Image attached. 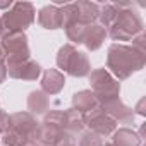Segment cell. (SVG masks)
I'll return each mask as SVG.
<instances>
[{
	"label": "cell",
	"mask_w": 146,
	"mask_h": 146,
	"mask_svg": "<svg viewBox=\"0 0 146 146\" xmlns=\"http://www.w3.org/2000/svg\"><path fill=\"white\" fill-rule=\"evenodd\" d=\"M146 64V55H141L129 45L113 43L107 52V67L110 69V74L120 81L131 78L134 72L141 70Z\"/></svg>",
	"instance_id": "cell-1"
},
{
	"label": "cell",
	"mask_w": 146,
	"mask_h": 146,
	"mask_svg": "<svg viewBox=\"0 0 146 146\" xmlns=\"http://www.w3.org/2000/svg\"><path fill=\"white\" fill-rule=\"evenodd\" d=\"M119 5H120L119 16L112 23V26L107 28V36H110L113 41H129L143 33L144 24L139 12L132 9V4H119Z\"/></svg>",
	"instance_id": "cell-2"
},
{
	"label": "cell",
	"mask_w": 146,
	"mask_h": 146,
	"mask_svg": "<svg viewBox=\"0 0 146 146\" xmlns=\"http://www.w3.org/2000/svg\"><path fill=\"white\" fill-rule=\"evenodd\" d=\"M36 11L31 2H16L12 4V9H9L2 17H0V24L5 33H14V31H24L35 23Z\"/></svg>",
	"instance_id": "cell-3"
},
{
	"label": "cell",
	"mask_w": 146,
	"mask_h": 146,
	"mask_svg": "<svg viewBox=\"0 0 146 146\" xmlns=\"http://www.w3.org/2000/svg\"><path fill=\"white\" fill-rule=\"evenodd\" d=\"M62 110H50L45 113L43 122H40V132H38V143L41 146H58L65 139L72 137L67 134L62 127Z\"/></svg>",
	"instance_id": "cell-4"
},
{
	"label": "cell",
	"mask_w": 146,
	"mask_h": 146,
	"mask_svg": "<svg viewBox=\"0 0 146 146\" xmlns=\"http://www.w3.org/2000/svg\"><path fill=\"white\" fill-rule=\"evenodd\" d=\"M0 48H2V52L5 55V65L21 64V62L29 60V57H31L28 36L24 31L5 33L0 38Z\"/></svg>",
	"instance_id": "cell-5"
},
{
	"label": "cell",
	"mask_w": 146,
	"mask_h": 146,
	"mask_svg": "<svg viewBox=\"0 0 146 146\" xmlns=\"http://www.w3.org/2000/svg\"><path fill=\"white\" fill-rule=\"evenodd\" d=\"M90 84H91V91L96 96L98 103L110 100V98H117L120 93V83L110 74L107 69H95L90 72Z\"/></svg>",
	"instance_id": "cell-6"
},
{
	"label": "cell",
	"mask_w": 146,
	"mask_h": 146,
	"mask_svg": "<svg viewBox=\"0 0 146 146\" xmlns=\"http://www.w3.org/2000/svg\"><path fill=\"white\" fill-rule=\"evenodd\" d=\"M9 129H14L16 132H19L26 141L38 143L40 122L29 112H16V113H12L11 120H9Z\"/></svg>",
	"instance_id": "cell-7"
},
{
	"label": "cell",
	"mask_w": 146,
	"mask_h": 146,
	"mask_svg": "<svg viewBox=\"0 0 146 146\" xmlns=\"http://www.w3.org/2000/svg\"><path fill=\"white\" fill-rule=\"evenodd\" d=\"M98 107H100V110H103L108 117H112L119 124H134V117H136L134 110L129 108L127 105H124L119 96L105 100V102H100Z\"/></svg>",
	"instance_id": "cell-8"
},
{
	"label": "cell",
	"mask_w": 146,
	"mask_h": 146,
	"mask_svg": "<svg viewBox=\"0 0 146 146\" xmlns=\"http://www.w3.org/2000/svg\"><path fill=\"white\" fill-rule=\"evenodd\" d=\"M86 125L90 127L91 132L98 134L100 137L102 136H110L117 129V122L112 117H108L103 110H100V107H96L95 110L86 113Z\"/></svg>",
	"instance_id": "cell-9"
},
{
	"label": "cell",
	"mask_w": 146,
	"mask_h": 146,
	"mask_svg": "<svg viewBox=\"0 0 146 146\" xmlns=\"http://www.w3.org/2000/svg\"><path fill=\"white\" fill-rule=\"evenodd\" d=\"M7 74L14 79H23V81H36L41 74V65L35 60H26L21 64H12L7 65Z\"/></svg>",
	"instance_id": "cell-10"
},
{
	"label": "cell",
	"mask_w": 146,
	"mask_h": 146,
	"mask_svg": "<svg viewBox=\"0 0 146 146\" xmlns=\"http://www.w3.org/2000/svg\"><path fill=\"white\" fill-rule=\"evenodd\" d=\"M65 72L72 78H84V76H90L91 72V64H90V58L84 52H74L67 64V69Z\"/></svg>",
	"instance_id": "cell-11"
},
{
	"label": "cell",
	"mask_w": 146,
	"mask_h": 146,
	"mask_svg": "<svg viewBox=\"0 0 146 146\" xmlns=\"http://www.w3.org/2000/svg\"><path fill=\"white\" fill-rule=\"evenodd\" d=\"M40 84H41V91L45 95H57V93H60L64 90L65 78L57 69H46L43 72V78H41Z\"/></svg>",
	"instance_id": "cell-12"
},
{
	"label": "cell",
	"mask_w": 146,
	"mask_h": 146,
	"mask_svg": "<svg viewBox=\"0 0 146 146\" xmlns=\"http://www.w3.org/2000/svg\"><path fill=\"white\" fill-rule=\"evenodd\" d=\"M86 125V115L74 110V108H69L64 112V117H62V127L67 134L74 136L78 132H83Z\"/></svg>",
	"instance_id": "cell-13"
},
{
	"label": "cell",
	"mask_w": 146,
	"mask_h": 146,
	"mask_svg": "<svg viewBox=\"0 0 146 146\" xmlns=\"http://www.w3.org/2000/svg\"><path fill=\"white\" fill-rule=\"evenodd\" d=\"M96 107H98V100L91 90H81V91L74 93V96H72V108L84 113V115L90 113L91 110H95Z\"/></svg>",
	"instance_id": "cell-14"
},
{
	"label": "cell",
	"mask_w": 146,
	"mask_h": 146,
	"mask_svg": "<svg viewBox=\"0 0 146 146\" xmlns=\"http://www.w3.org/2000/svg\"><path fill=\"white\" fill-rule=\"evenodd\" d=\"M38 23L45 29H58L62 28V16L57 5H45L38 12Z\"/></svg>",
	"instance_id": "cell-15"
},
{
	"label": "cell",
	"mask_w": 146,
	"mask_h": 146,
	"mask_svg": "<svg viewBox=\"0 0 146 146\" xmlns=\"http://www.w3.org/2000/svg\"><path fill=\"white\" fill-rule=\"evenodd\" d=\"M78 7V23L90 26L95 24L98 16H100V5L95 2H86V0H79V2H74Z\"/></svg>",
	"instance_id": "cell-16"
},
{
	"label": "cell",
	"mask_w": 146,
	"mask_h": 146,
	"mask_svg": "<svg viewBox=\"0 0 146 146\" xmlns=\"http://www.w3.org/2000/svg\"><path fill=\"white\" fill-rule=\"evenodd\" d=\"M105 38H107V29H105L103 26H100V24L95 23V24H90V26L86 28V35H84L83 45H86L88 50L95 52V50H98V48L103 45Z\"/></svg>",
	"instance_id": "cell-17"
},
{
	"label": "cell",
	"mask_w": 146,
	"mask_h": 146,
	"mask_svg": "<svg viewBox=\"0 0 146 146\" xmlns=\"http://www.w3.org/2000/svg\"><path fill=\"white\" fill-rule=\"evenodd\" d=\"M112 144L113 146H141V136L129 127H120L113 131Z\"/></svg>",
	"instance_id": "cell-18"
},
{
	"label": "cell",
	"mask_w": 146,
	"mask_h": 146,
	"mask_svg": "<svg viewBox=\"0 0 146 146\" xmlns=\"http://www.w3.org/2000/svg\"><path fill=\"white\" fill-rule=\"evenodd\" d=\"M48 105H50L48 103V96L41 90H36V91L29 93V96H28V110H29V113H33V115L46 113Z\"/></svg>",
	"instance_id": "cell-19"
},
{
	"label": "cell",
	"mask_w": 146,
	"mask_h": 146,
	"mask_svg": "<svg viewBox=\"0 0 146 146\" xmlns=\"http://www.w3.org/2000/svg\"><path fill=\"white\" fill-rule=\"evenodd\" d=\"M119 11H120V5L119 4H105V5H100V26H103L105 29L112 26V23L117 19L119 16Z\"/></svg>",
	"instance_id": "cell-20"
},
{
	"label": "cell",
	"mask_w": 146,
	"mask_h": 146,
	"mask_svg": "<svg viewBox=\"0 0 146 146\" xmlns=\"http://www.w3.org/2000/svg\"><path fill=\"white\" fill-rule=\"evenodd\" d=\"M86 28H88V26H84V24H81V23H72V24H67L64 29H65V35H67L69 41L81 45V43L84 41Z\"/></svg>",
	"instance_id": "cell-21"
},
{
	"label": "cell",
	"mask_w": 146,
	"mask_h": 146,
	"mask_svg": "<svg viewBox=\"0 0 146 146\" xmlns=\"http://www.w3.org/2000/svg\"><path fill=\"white\" fill-rule=\"evenodd\" d=\"M60 16H62V28H65L67 24L78 23V7L76 4H65L62 7H58Z\"/></svg>",
	"instance_id": "cell-22"
},
{
	"label": "cell",
	"mask_w": 146,
	"mask_h": 146,
	"mask_svg": "<svg viewBox=\"0 0 146 146\" xmlns=\"http://www.w3.org/2000/svg\"><path fill=\"white\" fill-rule=\"evenodd\" d=\"M74 52H76L74 45H64V46H60V50L57 53V65H58V69H62V70L67 69V64H69V60H70V57H72Z\"/></svg>",
	"instance_id": "cell-23"
},
{
	"label": "cell",
	"mask_w": 146,
	"mask_h": 146,
	"mask_svg": "<svg viewBox=\"0 0 146 146\" xmlns=\"http://www.w3.org/2000/svg\"><path fill=\"white\" fill-rule=\"evenodd\" d=\"M78 146H103V141L98 134H95L91 131H86V132H81Z\"/></svg>",
	"instance_id": "cell-24"
},
{
	"label": "cell",
	"mask_w": 146,
	"mask_h": 146,
	"mask_svg": "<svg viewBox=\"0 0 146 146\" xmlns=\"http://www.w3.org/2000/svg\"><path fill=\"white\" fill-rule=\"evenodd\" d=\"M2 141L5 143V146H23L24 143H28V141H26L19 132H16L14 129H7V131L4 132Z\"/></svg>",
	"instance_id": "cell-25"
},
{
	"label": "cell",
	"mask_w": 146,
	"mask_h": 146,
	"mask_svg": "<svg viewBox=\"0 0 146 146\" xmlns=\"http://www.w3.org/2000/svg\"><path fill=\"white\" fill-rule=\"evenodd\" d=\"M132 48L136 52H139L141 55H146V35L144 33H141V35L132 38Z\"/></svg>",
	"instance_id": "cell-26"
},
{
	"label": "cell",
	"mask_w": 146,
	"mask_h": 146,
	"mask_svg": "<svg viewBox=\"0 0 146 146\" xmlns=\"http://www.w3.org/2000/svg\"><path fill=\"white\" fill-rule=\"evenodd\" d=\"M9 120H11V115L5 110H0V134H4L9 129Z\"/></svg>",
	"instance_id": "cell-27"
},
{
	"label": "cell",
	"mask_w": 146,
	"mask_h": 146,
	"mask_svg": "<svg viewBox=\"0 0 146 146\" xmlns=\"http://www.w3.org/2000/svg\"><path fill=\"white\" fill-rule=\"evenodd\" d=\"M7 78V65L5 62H0V84H2Z\"/></svg>",
	"instance_id": "cell-28"
},
{
	"label": "cell",
	"mask_w": 146,
	"mask_h": 146,
	"mask_svg": "<svg viewBox=\"0 0 146 146\" xmlns=\"http://www.w3.org/2000/svg\"><path fill=\"white\" fill-rule=\"evenodd\" d=\"M58 146H76L74 144V137H69V139H65L64 143H60Z\"/></svg>",
	"instance_id": "cell-29"
},
{
	"label": "cell",
	"mask_w": 146,
	"mask_h": 146,
	"mask_svg": "<svg viewBox=\"0 0 146 146\" xmlns=\"http://www.w3.org/2000/svg\"><path fill=\"white\" fill-rule=\"evenodd\" d=\"M11 5H12L11 0H4V2H0V9H9Z\"/></svg>",
	"instance_id": "cell-30"
},
{
	"label": "cell",
	"mask_w": 146,
	"mask_h": 146,
	"mask_svg": "<svg viewBox=\"0 0 146 146\" xmlns=\"http://www.w3.org/2000/svg\"><path fill=\"white\" fill-rule=\"evenodd\" d=\"M0 62H5V55H4V52H2V48H0Z\"/></svg>",
	"instance_id": "cell-31"
},
{
	"label": "cell",
	"mask_w": 146,
	"mask_h": 146,
	"mask_svg": "<svg viewBox=\"0 0 146 146\" xmlns=\"http://www.w3.org/2000/svg\"><path fill=\"white\" fill-rule=\"evenodd\" d=\"M23 146H36V143H33V141H28V143H24Z\"/></svg>",
	"instance_id": "cell-32"
},
{
	"label": "cell",
	"mask_w": 146,
	"mask_h": 146,
	"mask_svg": "<svg viewBox=\"0 0 146 146\" xmlns=\"http://www.w3.org/2000/svg\"><path fill=\"white\" fill-rule=\"evenodd\" d=\"M4 36V28H2V24H0V38Z\"/></svg>",
	"instance_id": "cell-33"
},
{
	"label": "cell",
	"mask_w": 146,
	"mask_h": 146,
	"mask_svg": "<svg viewBox=\"0 0 146 146\" xmlns=\"http://www.w3.org/2000/svg\"><path fill=\"white\" fill-rule=\"evenodd\" d=\"M103 146H113V144H112V143H105Z\"/></svg>",
	"instance_id": "cell-34"
},
{
	"label": "cell",
	"mask_w": 146,
	"mask_h": 146,
	"mask_svg": "<svg viewBox=\"0 0 146 146\" xmlns=\"http://www.w3.org/2000/svg\"><path fill=\"white\" fill-rule=\"evenodd\" d=\"M36 146H38V144H36ZM40 146H41V144H40Z\"/></svg>",
	"instance_id": "cell-35"
}]
</instances>
